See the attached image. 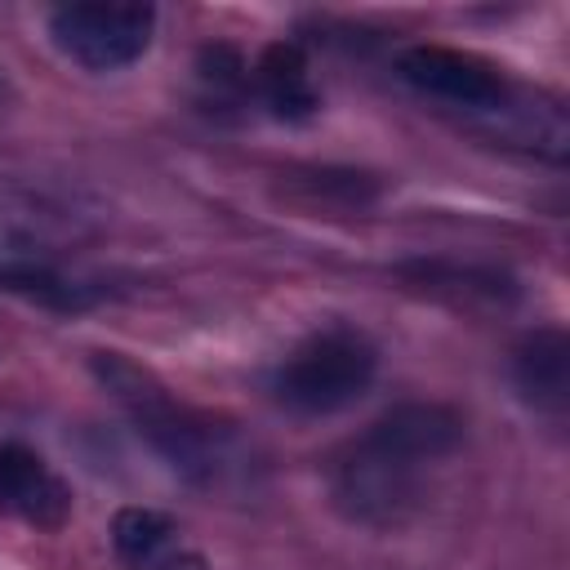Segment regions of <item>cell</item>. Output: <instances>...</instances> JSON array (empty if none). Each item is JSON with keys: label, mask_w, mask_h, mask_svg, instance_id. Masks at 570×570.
Returning <instances> with one entry per match:
<instances>
[{"label": "cell", "mask_w": 570, "mask_h": 570, "mask_svg": "<svg viewBox=\"0 0 570 570\" xmlns=\"http://www.w3.org/2000/svg\"><path fill=\"white\" fill-rule=\"evenodd\" d=\"M463 445V414L445 401H401L352 436L330 468V494L343 517L396 530L428 499V472Z\"/></svg>", "instance_id": "cell-1"}, {"label": "cell", "mask_w": 570, "mask_h": 570, "mask_svg": "<svg viewBox=\"0 0 570 570\" xmlns=\"http://www.w3.org/2000/svg\"><path fill=\"white\" fill-rule=\"evenodd\" d=\"M98 379L107 383V392L129 410L138 436H147V445L183 476L191 481H214L223 472V445H218V428L205 423L200 414H191L187 405H178L147 370H138L134 361L116 356V352H98L94 356Z\"/></svg>", "instance_id": "cell-2"}, {"label": "cell", "mask_w": 570, "mask_h": 570, "mask_svg": "<svg viewBox=\"0 0 570 570\" xmlns=\"http://www.w3.org/2000/svg\"><path fill=\"white\" fill-rule=\"evenodd\" d=\"M379 374V347L352 330V325H330L303 338L276 370H272V401L285 405L289 414H338L352 401L370 392Z\"/></svg>", "instance_id": "cell-3"}, {"label": "cell", "mask_w": 570, "mask_h": 570, "mask_svg": "<svg viewBox=\"0 0 570 570\" xmlns=\"http://www.w3.org/2000/svg\"><path fill=\"white\" fill-rule=\"evenodd\" d=\"M151 31H156L151 4L85 0V4H62L49 13L53 45L89 71H120V67L138 62L151 45Z\"/></svg>", "instance_id": "cell-4"}, {"label": "cell", "mask_w": 570, "mask_h": 570, "mask_svg": "<svg viewBox=\"0 0 570 570\" xmlns=\"http://www.w3.org/2000/svg\"><path fill=\"white\" fill-rule=\"evenodd\" d=\"M396 71L419 94L450 102V107H468V111H503L512 98L508 80L485 58L450 49V45H410Z\"/></svg>", "instance_id": "cell-5"}, {"label": "cell", "mask_w": 570, "mask_h": 570, "mask_svg": "<svg viewBox=\"0 0 570 570\" xmlns=\"http://www.w3.org/2000/svg\"><path fill=\"white\" fill-rule=\"evenodd\" d=\"M0 512L36 530H58L71 517V485L31 445L0 441Z\"/></svg>", "instance_id": "cell-6"}, {"label": "cell", "mask_w": 570, "mask_h": 570, "mask_svg": "<svg viewBox=\"0 0 570 570\" xmlns=\"http://www.w3.org/2000/svg\"><path fill=\"white\" fill-rule=\"evenodd\" d=\"M111 548L125 570H209L205 552L156 508H120L111 517Z\"/></svg>", "instance_id": "cell-7"}, {"label": "cell", "mask_w": 570, "mask_h": 570, "mask_svg": "<svg viewBox=\"0 0 570 570\" xmlns=\"http://www.w3.org/2000/svg\"><path fill=\"white\" fill-rule=\"evenodd\" d=\"M512 379L534 410L561 414L570 401V338H566V330L543 325V330L525 334L521 347L512 352Z\"/></svg>", "instance_id": "cell-8"}, {"label": "cell", "mask_w": 570, "mask_h": 570, "mask_svg": "<svg viewBox=\"0 0 570 570\" xmlns=\"http://www.w3.org/2000/svg\"><path fill=\"white\" fill-rule=\"evenodd\" d=\"M254 85H258V98L267 102V111L281 116V120H307L321 107V94L312 85L307 53L298 45H289V40H276V45H267L258 53Z\"/></svg>", "instance_id": "cell-9"}]
</instances>
